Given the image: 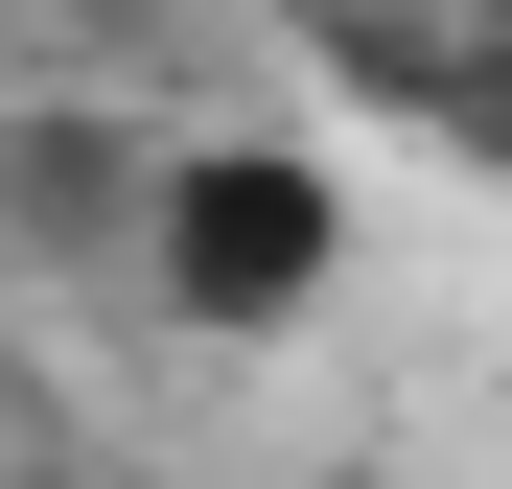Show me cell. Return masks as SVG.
I'll return each instance as SVG.
<instances>
[{
  "mask_svg": "<svg viewBox=\"0 0 512 489\" xmlns=\"http://www.w3.org/2000/svg\"><path fill=\"white\" fill-rule=\"evenodd\" d=\"M140 303L187 326V350L326 326V303H350V187H326L303 140H163V187H140Z\"/></svg>",
  "mask_w": 512,
  "mask_h": 489,
  "instance_id": "1",
  "label": "cell"
},
{
  "mask_svg": "<svg viewBox=\"0 0 512 489\" xmlns=\"http://www.w3.org/2000/svg\"><path fill=\"white\" fill-rule=\"evenodd\" d=\"M326 70H350L373 117H419L443 163L512 187V0H326Z\"/></svg>",
  "mask_w": 512,
  "mask_h": 489,
  "instance_id": "2",
  "label": "cell"
},
{
  "mask_svg": "<svg viewBox=\"0 0 512 489\" xmlns=\"http://www.w3.org/2000/svg\"><path fill=\"white\" fill-rule=\"evenodd\" d=\"M140 187H163V163H117L94 117H70V140H0V210H24L47 257H140Z\"/></svg>",
  "mask_w": 512,
  "mask_h": 489,
  "instance_id": "3",
  "label": "cell"
}]
</instances>
